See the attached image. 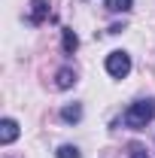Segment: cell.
Here are the masks:
<instances>
[{
	"mask_svg": "<svg viewBox=\"0 0 155 158\" xmlns=\"http://www.w3.org/2000/svg\"><path fill=\"white\" fill-rule=\"evenodd\" d=\"M55 158H79V149H76V146H70V143H67V146H61L58 152H55Z\"/></svg>",
	"mask_w": 155,
	"mask_h": 158,
	"instance_id": "9c48e42d",
	"label": "cell"
},
{
	"mask_svg": "<svg viewBox=\"0 0 155 158\" xmlns=\"http://www.w3.org/2000/svg\"><path fill=\"white\" fill-rule=\"evenodd\" d=\"M61 46H64V52L67 55H73L76 52V46H79V37L70 31V27H64V34H61Z\"/></svg>",
	"mask_w": 155,
	"mask_h": 158,
	"instance_id": "8992f818",
	"label": "cell"
},
{
	"mask_svg": "<svg viewBox=\"0 0 155 158\" xmlns=\"http://www.w3.org/2000/svg\"><path fill=\"white\" fill-rule=\"evenodd\" d=\"M155 118V100H137L125 110V125L128 128H146Z\"/></svg>",
	"mask_w": 155,
	"mask_h": 158,
	"instance_id": "6da1fadb",
	"label": "cell"
},
{
	"mask_svg": "<svg viewBox=\"0 0 155 158\" xmlns=\"http://www.w3.org/2000/svg\"><path fill=\"white\" fill-rule=\"evenodd\" d=\"M134 0H107V9L110 12H131Z\"/></svg>",
	"mask_w": 155,
	"mask_h": 158,
	"instance_id": "ba28073f",
	"label": "cell"
},
{
	"mask_svg": "<svg viewBox=\"0 0 155 158\" xmlns=\"http://www.w3.org/2000/svg\"><path fill=\"white\" fill-rule=\"evenodd\" d=\"M61 118H64V122H79V118H82V106H79V103L64 106V110H61Z\"/></svg>",
	"mask_w": 155,
	"mask_h": 158,
	"instance_id": "52a82bcc",
	"label": "cell"
},
{
	"mask_svg": "<svg viewBox=\"0 0 155 158\" xmlns=\"http://www.w3.org/2000/svg\"><path fill=\"white\" fill-rule=\"evenodd\" d=\"M15 137H19V122H15V118H3V122H0V143L9 146Z\"/></svg>",
	"mask_w": 155,
	"mask_h": 158,
	"instance_id": "3957f363",
	"label": "cell"
},
{
	"mask_svg": "<svg viewBox=\"0 0 155 158\" xmlns=\"http://www.w3.org/2000/svg\"><path fill=\"white\" fill-rule=\"evenodd\" d=\"M131 158H149V155H143V149H140V146H131Z\"/></svg>",
	"mask_w": 155,
	"mask_h": 158,
	"instance_id": "30bf717a",
	"label": "cell"
},
{
	"mask_svg": "<svg viewBox=\"0 0 155 158\" xmlns=\"http://www.w3.org/2000/svg\"><path fill=\"white\" fill-rule=\"evenodd\" d=\"M31 24H40V21L49 19V0H31Z\"/></svg>",
	"mask_w": 155,
	"mask_h": 158,
	"instance_id": "277c9868",
	"label": "cell"
},
{
	"mask_svg": "<svg viewBox=\"0 0 155 158\" xmlns=\"http://www.w3.org/2000/svg\"><path fill=\"white\" fill-rule=\"evenodd\" d=\"M55 85H58L61 91H64V88H73V85H76V73H73L70 67H61L58 76H55Z\"/></svg>",
	"mask_w": 155,
	"mask_h": 158,
	"instance_id": "5b68a950",
	"label": "cell"
},
{
	"mask_svg": "<svg viewBox=\"0 0 155 158\" xmlns=\"http://www.w3.org/2000/svg\"><path fill=\"white\" fill-rule=\"evenodd\" d=\"M107 73L110 76H116V79H125L128 73H131V55L128 52H110L107 55Z\"/></svg>",
	"mask_w": 155,
	"mask_h": 158,
	"instance_id": "7a4b0ae2",
	"label": "cell"
}]
</instances>
